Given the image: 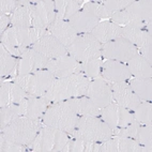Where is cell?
<instances>
[{
    "label": "cell",
    "instance_id": "cell-1",
    "mask_svg": "<svg viewBox=\"0 0 152 152\" xmlns=\"http://www.w3.org/2000/svg\"><path fill=\"white\" fill-rule=\"evenodd\" d=\"M78 118L79 115L76 99H70L56 102L48 106L42 118V123L56 130L64 131L71 134L75 130Z\"/></svg>",
    "mask_w": 152,
    "mask_h": 152
},
{
    "label": "cell",
    "instance_id": "cell-2",
    "mask_svg": "<svg viewBox=\"0 0 152 152\" xmlns=\"http://www.w3.org/2000/svg\"><path fill=\"white\" fill-rule=\"evenodd\" d=\"M90 78L83 73L73 74L65 77L56 78L48 89L44 98L50 103L61 102V101L77 99L86 93Z\"/></svg>",
    "mask_w": 152,
    "mask_h": 152
},
{
    "label": "cell",
    "instance_id": "cell-3",
    "mask_svg": "<svg viewBox=\"0 0 152 152\" xmlns=\"http://www.w3.org/2000/svg\"><path fill=\"white\" fill-rule=\"evenodd\" d=\"M71 134L72 137L84 140L104 142L113 137V130L99 117L82 116L78 118L75 130Z\"/></svg>",
    "mask_w": 152,
    "mask_h": 152
},
{
    "label": "cell",
    "instance_id": "cell-4",
    "mask_svg": "<svg viewBox=\"0 0 152 152\" xmlns=\"http://www.w3.org/2000/svg\"><path fill=\"white\" fill-rule=\"evenodd\" d=\"M41 120H32L27 116H20L13 120L1 131L7 138L28 147L42 128Z\"/></svg>",
    "mask_w": 152,
    "mask_h": 152
},
{
    "label": "cell",
    "instance_id": "cell-5",
    "mask_svg": "<svg viewBox=\"0 0 152 152\" xmlns=\"http://www.w3.org/2000/svg\"><path fill=\"white\" fill-rule=\"evenodd\" d=\"M68 54L80 63L98 59L102 57V44L91 33L78 34L68 47Z\"/></svg>",
    "mask_w": 152,
    "mask_h": 152
},
{
    "label": "cell",
    "instance_id": "cell-6",
    "mask_svg": "<svg viewBox=\"0 0 152 152\" xmlns=\"http://www.w3.org/2000/svg\"><path fill=\"white\" fill-rule=\"evenodd\" d=\"M138 54V48L121 37L102 45V56L107 60L128 63Z\"/></svg>",
    "mask_w": 152,
    "mask_h": 152
},
{
    "label": "cell",
    "instance_id": "cell-7",
    "mask_svg": "<svg viewBox=\"0 0 152 152\" xmlns=\"http://www.w3.org/2000/svg\"><path fill=\"white\" fill-rule=\"evenodd\" d=\"M32 27L39 29H48V27L56 19L55 1L42 0L32 1L31 7Z\"/></svg>",
    "mask_w": 152,
    "mask_h": 152
},
{
    "label": "cell",
    "instance_id": "cell-8",
    "mask_svg": "<svg viewBox=\"0 0 152 152\" xmlns=\"http://www.w3.org/2000/svg\"><path fill=\"white\" fill-rule=\"evenodd\" d=\"M85 95L88 96L90 100H92L93 103L100 109L109 105L114 101L110 86L108 82L102 76H99L96 78L90 80Z\"/></svg>",
    "mask_w": 152,
    "mask_h": 152
},
{
    "label": "cell",
    "instance_id": "cell-9",
    "mask_svg": "<svg viewBox=\"0 0 152 152\" xmlns=\"http://www.w3.org/2000/svg\"><path fill=\"white\" fill-rule=\"evenodd\" d=\"M108 84L110 86L113 99L116 101V104L132 111L139 105L140 100L131 88L130 84L126 82H108Z\"/></svg>",
    "mask_w": 152,
    "mask_h": 152
},
{
    "label": "cell",
    "instance_id": "cell-10",
    "mask_svg": "<svg viewBox=\"0 0 152 152\" xmlns=\"http://www.w3.org/2000/svg\"><path fill=\"white\" fill-rule=\"evenodd\" d=\"M45 70L49 71L56 78H60V77L80 73V62L66 54L56 59L48 60Z\"/></svg>",
    "mask_w": 152,
    "mask_h": 152
},
{
    "label": "cell",
    "instance_id": "cell-11",
    "mask_svg": "<svg viewBox=\"0 0 152 152\" xmlns=\"http://www.w3.org/2000/svg\"><path fill=\"white\" fill-rule=\"evenodd\" d=\"M55 79L56 77L47 70H41L29 74V80L25 91L29 96H44Z\"/></svg>",
    "mask_w": 152,
    "mask_h": 152
},
{
    "label": "cell",
    "instance_id": "cell-12",
    "mask_svg": "<svg viewBox=\"0 0 152 152\" xmlns=\"http://www.w3.org/2000/svg\"><path fill=\"white\" fill-rule=\"evenodd\" d=\"M48 59L32 48H29L19 58L17 66V75L32 74L45 69Z\"/></svg>",
    "mask_w": 152,
    "mask_h": 152
},
{
    "label": "cell",
    "instance_id": "cell-13",
    "mask_svg": "<svg viewBox=\"0 0 152 152\" xmlns=\"http://www.w3.org/2000/svg\"><path fill=\"white\" fill-rule=\"evenodd\" d=\"M31 48L43 55L44 57L47 58L48 60L56 59L60 56L68 54V48L63 46L57 39L49 33L38 40L31 46Z\"/></svg>",
    "mask_w": 152,
    "mask_h": 152
},
{
    "label": "cell",
    "instance_id": "cell-14",
    "mask_svg": "<svg viewBox=\"0 0 152 152\" xmlns=\"http://www.w3.org/2000/svg\"><path fill=\"white\" fill-rule=\"evenodd\" d=\"M101 74L108 82H128L132 77L126 63L116 60H106L102 64Z\"/></svg>",
    "mask_w": 152,
    "mask_h": 152
},
{
    "label": "cell",
    "instance_id": "cell-15",
    "mask_svg": "<svg viewBox=\"0 0 152 152\" xmlns=\"http://www.w3.org/2000/svg\"><path fill=\"white\" fill-rule=\"evenodd\" d=\"M14 28L15 38H16L17 44H18L19 52L22 56L25 54L26 50L29 49V46H32L35 42L43 38L44 35L48 34V29H39V28Z\"/></svg>",
    "mask_w": 152,
    "mask_h": 152
},
{
    "label": "cell",
    "instance_id": "cell-16",
    "mask_svg": "<svg viewBox=\"0 0 152 152\" xmlns=\"http://www.w3.org/2000/svg\"><path fill=\"white\" fill-rule=\"evenodd\" d=\"M69 22L78 34H84L92 32V30L101 23V19L93 12L83 7L82 10L77 12Z\"/></svg>",
    "mask_w": 152,
    "mask_h": 152
},
{
    "label": "cell",
    "instance_id": "cell-17",
    "mask_svg": "<svg viewBox=\"0 0 152 152\" xmlns=\"http://www.w3.org/2000/svg\"><path fill=\"white\" fill-rule=\"evenodd\" d=\"M48 32L66 48L78 37V32L70 24V22H64V20H55L48 27Z\"/></svg>",
    "mask_w": 152,
    "mask_h": 152
},
{
    "label": "cell",
    "instance_id": "cell-18",
    "mask_svg": "<svg viewBox=\"0 0 152 152\" xmlns=\"http://www.w3.org/2000/svg\"><path fill=\"white\" fill-rule=\"evenodd\" d=\"M56 131V129L43 124L28 148L33 152H53Z\"/></svg>",
    "mask_w": 152,
    "mask_h": 152
},
{
    "label": "cell",
    "instance_id": "cell-19",
    "mask_svg": "<svg viewBox=\"0 0 152 152\" xmlns=\"http://www.w3.org/2000/svg\"><path fill=\"white\" fill-rule=\"evenodd\" d=\"M121 29L122 26L115 24L113 22H101L100 24L92 30L91 34L102 45L107 42L121 37Z\"/></svg>",
    "mask_w": 152,
    "mask_h": 152
},
{
    "label": "cell",
    "instance_id": "cell-20",
    "mask_svg": "<svg viewBox=\"0 0 152 152\" xmlns=\"http://www.w3.org/2000/svg\"><path fill=\"white\" fill-rule=\"evenodd\" d=\"M27 111V99L17 104L0 107V130L2 131L7 125L20 116H26Z\"/></svg>",
    "mask_w": 152,
    "mask_h": 152
},
{
    "label": "cell",
    "instance_id": "cell-21",
    "mask_svg": "<svg viewBox=\"0 0 152 152\" xmlns=\"http://www.w3.org/2000/svg\"><path fill=\"white\" fill-rule=\"evenodd\" d=\"M32 1H19V7L11 15V26L17 28L32 27Z\"/></svg>",
    "mask_w": 152,
    "mask_h": 152
},
{
    "label": "cell",
    "instance_id": "cell-22",
    "mask_svg": "<svg viewBox=\"0 0 152 152\" xmlns=\"http://www.w3.org/2000/svg\"><path fill=\"white\" fill-rule=\"evenodd\" d=\"M84 1L80 0H57L55 1L56 8V19L69 22L78 11L82 10Z\"/></svg>",
    "mask_w": 152,
    "mask_h": 152
},
{
    "label": "cell",
    "instance_id": "cell-23",
    "mask_svg": "<svg viewBox=\"0 0 152 152\" xmlns=\"http://www.w3.org/2000/svg\"><path fill=\"white\" fill-rule=\"evenodd\" d=\"M121 38L128 40L131 44H133L137 48H140L151 38V32L148 31L146 28H139L135 26H123L121 29Z\"/></svg>",
    "mask_w": 152,
    "mask_h": 152
},
{
    "label": "cell",
    "instance_id": "cell-24",
    "mask_svg": "<svg viewBox=\"0 0 152 152\" xmlns=\"http://www.w3.org/2000/svg\"><path fill=\"white\" fill-rule=\"evenodd\" d=\"M50 103L44 96H28L27 98V111L26 116L32 120H41L43 118L45 111L48 108V104Z\"/></svg>",
    "mask_w": 152,
    "mask_h": 152
},
{
    "label": "cell",
    "instance_id": "cell-25",
    "mask_svg": "<svg viewBox=\"0 0 152 152\" xmlns=\"http://www.w3.org/2000/svg\"><path fill=\"white\" fill-rule=\"evenodd\" d=\"M19 58L11 55L0 44V76H16Z\"/></svg>",
    "mask_w": 152,
    "mask_h": 152
},
{
    "label": "cell",
    "instance_id": "cell-26",
    "mask_svg": "<svg viewBox=\"0 0 152 152\" xmlns=\"http://www.w3.org/2000/svg\"><path fill=\"white\" fill-rule=\"evenodd\" d=\"M129 13L140 20L148 24L152 18V1L151 0H138L133 1L128 8L125 9Z\"/></svg>",
    "mask_w": 152,
    "mask_h": 152
},
{
    "label": "cell",
    "instance_id": "cell-27",
    "mask_svg": "<svg viewBox=\"0 0 152 152\" xmlns=\"http://www.w3.org/2000/svg\"><path fill=\"white\" fill-rule=\"evenodd\" d=\"M126 65L135 78H150L152 76L151 64L139 54L132 58Z\"/></svg>",
    "mask_w": 152,
    "mask_h": 152
},
{
    "label": "cell",
    "instance_id": "cell-28",
    "mask_svg": "<svg viewBox=\"0 0 152 152\" xmlns=\"http://www.w3.org/2000/svg\"><path fill=\"white\" fill-rule=\"evenodd\" d=\"M131 88L140 101L150 102L152 99V78H133L130 82Z\"/></svg>",
    "mask_w": 152,
    "mask_h": 152
},
{
    "label": "cell",
    "instance_id": "cell-29",
    "mask_svg": "<svg viewBox=\"0 0 152 152\" xmlns=\"http://www.w3.org/2000/svg\"><path fill=\"white\" fill-rule=\"evenodd\" d=\"M77 102V109L78 115L82 117H99L100 116V108L93 103L92 100H90L88 96L83 95L76 99Z\"/></svg>",
    "mask_w": 152,
    "mask_h": 152
},
{
    "label": "cell",
    "instance_id": "cell-30",
    "mask_svg": "<svg viewBox=\"0 0 152 152\" xmlns=\"http://www.w3.org/2000/svg\"><path fill=\"white\" fill-rule=\"evenodd\" d=\"M118 108L119 105L113 102L100 109V116L102 117V120L113 130V132L118 128Z\"/></svg>",
    "mask_w": 152,
    "mask_h": 152
},
{
    "label": "cell",
    "instance_id": "cell-31",
    "mask_svg": "<svg viewBox=\"0 0 152 152\" xmlns=\"http://www.w3.org/2000/svg\"><path fill=\"white\" fill-rule=\"evenodd\" d=\"M110 22L115 23V24H117V25L135 26V27L146 28L147 29V24H145V23L138 20L135 16H133L131 13H129L126 10H123V11L114 13L110 17Z\"/></svg>",
    "mask_w": 152,
    "mask_h": 152
},
{
    "label": "cell",
    "instance_id": "cell-32",
    "mask_svg": "<svg viewBox=\"0 0 152 152\" xmlns=\"http://www.w3.org/2000/svg\"><path fill=\"white\" fill-rule=\"evenodd\" d=\"M134 118L137 122L145 125H151L152 122V104L150 102H140L133 110Z\"/></svg>",
    "mask_w": 152,
    "mask_h": 152
},
{
    "label": "cell",
    "instance_id": "cell-33",
    "mask_svg": "<svg viewBox=\"0 0 152 152\" xmlns=\"http://www.w3.org/2000/svg\"><path fill=\"white\" fill-rule=\"evenodd\" d=\"M103 64V60L101 58L98 59H92L86 62L80 63V73H83L88 78H96L99 76H102L101 74V69Z\"/></svg>",
    "mask_w": 152,
    "mask_h": 152
},
{
    "label": "cell",
    "instance_id": "cell-34",
    "mask_svg": "<svg viewBox=\"0 0 152 152\" xmlns=\"http://www.w3.org/2000/svg\"><path fill=\"white\" fill-rule=\"evenodd\" d=\"M140 123L137 121H134L133 123L129 124L128 126L124 128H117L113 132V136H117V137H128V138H133L137 140V135H138V131L140 128Z\"/></svg>",
    "mask_w": 152,
    "mask_h": 152
},
{
    "label": "cell",
    "instance_id": "cell-35",
    "mask_svg": "<svg viewBox=\"0 0 152 152\" xmlns=\"http://www.w3.org/2000/svg\"><path fill=\"white\" fill-rule=\"evenodd\" d=\"M84 8L88 9L91 12L96 15L99 18H110L111 15H113V12H110L108 9L104 6L101 1H96V2H92V1H89V2L85 3Z\"/></svg>",
    "mask_w": 152,
    "mask_h": 152
},
{
    "label": "cell",
    "instance_id": "cell-36",
    "mask_svg": "<svg viewBox=\"0 0 152 152\" xmlns=\"http://www.w3.org/2000/svg\"><path fill=\"white\" fill-rule=\"evenodd\" d=\"M0 151L1 152H24V151H26V146L7 138L6 136L1 133V135H0Z\"/></svg>",
    "mask_w": 152,
    "mask_h": 152
},
{
    "label": "cell",
    "instance_id": "cell-37",
    "mask_svg": "<svg viewBox=\"0 0 152 152\" xmlns=\"http://www.w3.org/2000/svg\"><path fill=\"white\" fill-rule=\"evenodd\" d=\"M70 135L64 131L57 130L55 136V144L53 148V152H64L65 148L70 141Z\"/></svg>",
    "mask_w": 152,
    "mask_h": 152
},
{
    "label": "cell",
    "instance_id": "cell-38",
    "mask_svg": "<svg viewBox=\"0 0 152 152\" xmlns=\"http://www.w3.org/2000/svg\"><path fill=\"white\" fill-rule=\"evenodd\" d=\"M137 141L141 146L152 148V126L151 125H140L137 135Z\"/></svg>",
    "mask_w": 152,
    "mask_h": 152
},
{
    "label": "cell",
    "instance_id": "cell-39",
    "mask_svg": "<svg viewBox=\"0 0 152 152\" xmlns=\"http://www.w3.org/2000/svg\"><path fill=\"white\" fill-rule=\"evenodd\" d=\"M134 121H136V120L134 118L133 111L119 106V108H118V128L128 126L129 124L133 123Z\"/></svg>",
    "mask_w": 152,
    "mask_h": 152
},
{
    "label": "cell",
    "instance_id": "cell-40",
    "mask_svg": "<svg viewBox=\"0 0 152 152\" xmlns=\"http://www.w3.org/2000/svg\"><path fill=\"white\" fill-rule=\"evenodd\" d=\"M28 96H29V94L19 85L15 84V83H11V86H10V100H11V104L19 103L23 100L27 99Z\"/></svg>",
    "mask_w": 152,
    "mask_h": 152
},
{
    "label": "cell",
    "instance_id": "cell-41",
    "mask_svg": "<svg viewBox=\"0 0 152 152\" xmlns=\"http://www.w3.org/2000/svg\"><path fill=\"white\" fill-rule=\"evenodd\" d=\"M133 2V0H108V1H102L104 6L113 13L123 11Z\"/></svg>",
    "mask_w": 152,
    "mask_h": 152
},
{
    "label": "cell",
    "instance_id": "cell-42",
    "mask_svg": "<svg viewBox=\"0 0 152 152\" xmlns=\"http://www.w3.org/2000/svg\"><path fill=\"white\" fill-rule=\"evenodd\" d=\"M19 7V0H1L0 2V14H13Z\"/></svg>",
    "mask_w": 152,
    "mask_h": 152
},
{
    "label": "cell",
    "instance_id": "cell-43",
    "mask_svg": "<svg viewBox=\"0 0 152 152\" xmlns=\"http://www.w3.org/2000/svg\"><path fill=\"white\" fill-rule=\"evenodd\" d=\"M10 86L11 83H2L0 87V107H4L11 104L10 100Z\"/></svg>",
    "mask_w": 152,
    "mask_h": 152
},
{
    "label": "cell",
    "instance_id": "cell-44",
    "mask_svg": "<svg viewBox=\"0 0 152 152\" xmlns=\"http://www.w3.org/2000/svg\"><path fill=\"white\" fill-rule=\"evenodd\" d=\"M138 53L140 56H142L151 64L152 63V39L151 38L146 42V44H145L144 46H141L140 48H138Z\"/></svg>",
    "mask_w": 152,
    "mask_h": 152
},
{
    "label": "cell",
    "instance_id": "cell-45",
    "mask_svg": "<svg viewBox=\"0 0 152 152\" xmlns=\"http://www.w3.org/2000/svg\"><path fill=\"white\" fill-rule=\"evenodd\" d=\"M11 25V16L7 14H0V32L3 33Z\"/></svg>",
    "mask_w": 152,
    "mask_h": 152
}]
</instances>
